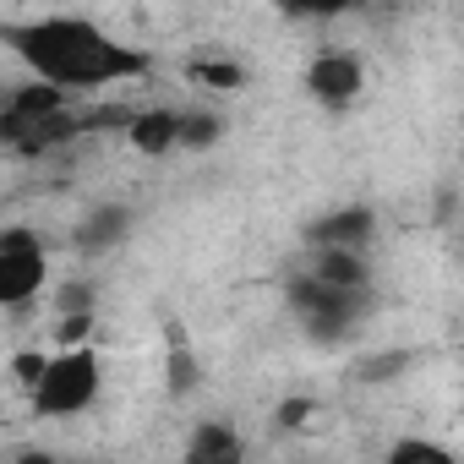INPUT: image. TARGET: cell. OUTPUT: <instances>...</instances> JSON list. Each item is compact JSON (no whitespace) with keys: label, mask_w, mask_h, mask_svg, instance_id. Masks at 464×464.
Here are the masks:
<instances>
[{"label":"cell","mask_w":464,"mask_h":464,"mask_svg":"<svg viewBox=\"0 0 464 464\" xmlns=\"http://www.w3.org/2000/svg\"><path fill=\"white\" fill-rule=\"evenodd\" d=\"M126 137L137 153L159 159V153H175L180 148V110H142L126 121Z\"/></svg>","instance_id":"9"},{"label":"cell","mask_w":464,"mask_h":464,"mask_svg":"<svg viewBox=\"0 0 464 464\" xmlns=\"http://www.w3.org/2000/svg\"><path fill=\"white\" fill-rule=\"evenodd\" d=\"M372 236H377V213L372 208H339V213H323L306 229V246L312 252H366Z\"/></svg>","instance_id":"7"},{"label":"cell","mask_w":464,"mask_h":464,"mask_svg":"<svg viewBox=\"0 0 464 464\" xmlns=\"http://www.w3.org/2000/svg\"><path fill=\"white\" fill-rule=\"evenodd\" d=\"M82 126H88V115H77L72 99L44 82L6 88V99H0V148H12L23 159H44V153L66 148L72 137H82Z\"/></svg>","instance_id":"2"},{"label":"cell","mask_w":464,"mask_h":464,"mask_svg":"<svg viewBox=\"0 0 464 464\" xmlns=\"http://www.w3.org/2000/svg\"><path fill=\"white\" fill-rule=\"evenodd\" d=\"M50 285V252L44 236L28 224H6L0 229V306H28L39 301V290Z\"/></svg>","instance_id":"5"},{"label":"cell","mask_w":464,"mask_h":464,"mask_svg":"<svg viewBox=\"0 0 464 464\" xmlns=\"http://www.w3.org/2000/svg\"><path fill=\"white\" fill-rule=\"evenodd\" d=\"M241 431L229 426V420H202L191 426L186 437V464H224V459H241Z\"/></svg>","instance_id":"10"},{"label":"cell","mask_w":464,"mask_h":464,"mask_svg":"<svg viewBox=\"0 0 464 464\" xmlns=\"http://www.w3.org/2000/svg\"><path fill=\"white\" fill-rule=\"evenodd\" d=\"M290 306H295L301 328H306L317 344H344V339H350V334L366 323V312H372V295L334 290V285L312 279L306 268H295V279H290Z\"/></svg>","instance_id":"4"},{"label":"cell","mask_w":464,"mask_h":464,"mask_svg":"<svg viewBox=\"0 0 464 464\" xmlns=\"http://www.w3.org/2000/svg\"><path fill=\"white\" fill-rule=\"evenodd\" d=\"M197 82H218V88H236L241 66H197Z\"/></svg>","instance_id":"17"},{"label":"cell","mask_w":464,"mask_h":464,"mask_svg":"<svg viewBox=\"0 0 464 464\" xmlns=\"http://www.w3.org/2000/svg\"><path fill=\"white\" fill-rule=\"evenodd\" d=\"M44 361H50L44 350H23V355L12 361V377H17L23 388H34V382H39V372H44Z\"/></svg>","instance_id":"15"},{"label":"cell","mask_w":464,"mask_h":464,"mask_svg":"<svg viewBox=\"0 0 464 464\" xmlns=\"http://www.w3.org/2000/svg\"><path fill=\"white\" fill-rule=\"evenodd\" d=\"M164 366H169V377H164L169 399H186L191 388H202V361L191 355V344H186V334H180V328H169V350H164Z\"/></svg>","instance_id":"11"},{"label":"cell","mask_w":464,"mask_h":464,"mask_svg":"<svg viewBox=\"0 0 464 464\" xmlns=\"http://www.w3.org/2000/svg\"><path fill=\"white\" fill-rule=\"evenodd\" d=\"M224 464H246V453H241V459H224Z\"/></svg>","instance_id":"19"},{"label":"cell","mask_w":464,"mask_h":464,"mask_svg":"<svg viewBox=\"0 0 464 464\" xmlns=\"http://www.w3.org/2000/svg\"><path fill=\"white\" fill-rule=\"evenodd\" d=\"M361 88H366V66H361V55H350V50H323V55H312V66H306V93L323 104V110H350L355 99H361Z\"/></svg>","instance_id":"6"},{"label":"cell","mask_w":464,"mask_h":464,"mask_svg":"<svg viewBox=\"0 0 464 464\" xmlns=\"http://www.w3.org/2000/svg\"><path fill=\"white\" fill-rule=\"evenodd\" d=\"M312 279L334 285V290H350V295H372V263L366 252H312L301 263Z\"/></svg>","instance_id":"8"},{"label":"cell","mask_w":464,"mask_h":464,"mask_svg":"<svg viewBox=\"0 0 464 464\" xmlns=\"http://www.w3.org/2000/svg\"><path fill=\"white\" fill-rule=\"evenodd\" d=\"M0 99H6V82H0Z\"/></svg>","instance_id":"20"},{"label":"cell","mask_w":464,"mask_h":464,"mask_svg":"<svg viewBox=\"0 0 464 464\" xmlns=\"http://www.w3.org/2000/svg\"><path fill=\"white\" fill-rule=\"evenodd\" d=\"M17 464H61V459H55V453H44V448H23V453H17Z\"/></svg>","instance_id":"18"},{"label":"cell","mask_w":464,"mask_h":464,"mask_svg":"<svg viewBox=\"0 0 464 464\" xmlns=\"http://www.w3.org/2000/svg\"><path fill=\"white\" fill-rule=\"evenodd\" d=\"M218 142V115H202V110H180V148H208Z\"/></svg>","instance_id":"14"},{"label":"cell","mask_w":464,"mask_h":464,"mask_svg":"<svg viewBox=\"0 0 464 464\" xmlns=\"http://www.w3.org/2000/svg\"><path fill=\"white\" fill-rule=\"evenodd\" d=\"M104 393V366H99V350L93 344H77V350H55L39 372V382L28 388V404L39 420H72L82 410H93Z\"/></svg>","instance_id":"3"},{"label":"cell","mask_w":464,"mask_h":464,"mask_svg":"<svg viewBox=\"0 0 464 464\" xmlns=\"http://www.w3.org/2000/svg\"><path fill=\"white\" fill-rule=\"evenodd\" d=\"M6 50L28 66L34 82L55 93H93V88H121L153 72V55L137 44L110 39L88 17H34V23H6L0 28Z\"/></svg>","instance_id":"1"},{"label":"cell","mask_w":464,"mask_h":464,"mask_svg":"<svg viewBox=\"0 0 464 464\" xmlns=\"http://www.w3.org/2000/svg\"><path fill=\"white\" fill-rule=\"evenodd\" d=\"M382 464H459L442 442H431V437H399L388 453H382Z\"/></svg>","instance_id":"13"},{"label":"cell","mask_w":464,"mask_h":464,"mask_svg":"<svg viewBox=\"0 0 464 464\" xmlns=\"http://www.w3.org/2000/svg\"><path fill=\"white\" fill-rule=\"evenodd\" d=\"M66 312H93V290H88V285H66V290H61V317H66Z\"/></svg>","instance_id":"16"},{"label":"cell","mask_w":464,"mask_h":464,"mask_svg":"<svg viewBox=\"0 0 464 464\" xmlns=\"http://www.w3.org/2000/svg\"><path fill=\"white\" fill-rule=\"evenodd\" d=\"M126 236V208H99V213H88V224L77 229V241L88 246V252H104V246H115Z\"/></svg>","instance_id":"12"}]
</instances>
